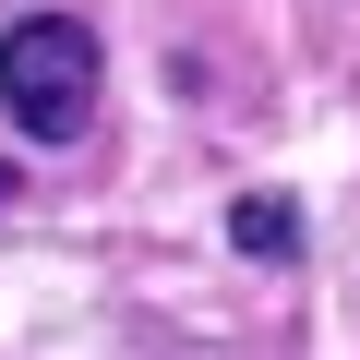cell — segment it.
I'll return each mask as SVG.
<instances>
[{
	"mask_svg": "<svg viewBox=\"0 0 360 360\" xmlns=\"http://www.w3.org/2000/svg\"><path fill=\"white\" fill-rule=\"evenodd\" d=\"M96 84H108V60H96L84 13H25L13 37H0V108H13V132H37V144H72L96 120Z\"/></svg>",
	"mask_w": 360,
	"mask_h": 360,
	"instance_id": "6da1fadb",
	"label": "cell"
},
{
	"mask_svg": "<svg viewBox=\"0 0 360 360\" xmlns=\"http://www.w3.org/2000/svg\"><path fill=\"white\" fill-rule=\"evenodd\" d=\"M229 240H240V252H264V264H288V252H300V217H288L276 193H252V205H229Z\"/></svg>",
	"mask_w": 360,
	"mask_h": 360,
	"instance_id": "7a4b0ae2",
	"label": "cell"
},
{
	"mask_svg": "<svg viewBox=\"0 0 360 360\" xmlns=\"http://www.w3.org/2000/svg\"><path fill=\"white\" fill-rule=\"evenodd\" d=\"M0 193H13V168H0Z\"/></svg>",
	"mask_w": 360,
	"mask_h": 360,
	"instance_id": "3957f363",
	"label": "cell"
}]
</instances>
